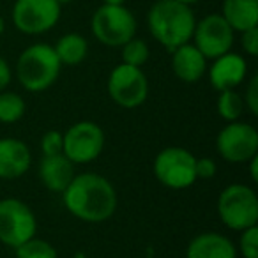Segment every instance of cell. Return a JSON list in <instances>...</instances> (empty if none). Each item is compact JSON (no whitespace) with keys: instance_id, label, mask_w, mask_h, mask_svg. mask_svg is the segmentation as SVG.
<instances>
[{"instance_id":"cell-19","label":"cell","mask_w":258,"mask_h":258,"mask_svg":"<svg viewBox=\"0 0 258 258\" xmlns=\"http://www.w3.org/2000/svg\"><path fill=\"white\" fill-rule=\"evenodd\" d=\"M62 66H78L89 55V41L78 32H68L53 46Z\"/></svg>"},{"instance_id":"cell-3","label":"cell","mask_w":258,"mask_h":258,"mask_svg":"<svg viewBox=\"0 0 258 258\" xmlns=\"http://www.w3.org/2000/svg\"><path fill=\"white\" fill-rule=\"evenodd\" d=\"M60 69L62 64L51 44L34 43L20 53L15 73L23 89L32 94H39L57 82Z\"/></svg>"},{"instance_id":"cell-27","label":"cell","mask_w":258,"mask_h":258,"mask_svg":"<svg viewBox=\"0 0 258 258\" xmlns=\"http://www.w3.org/2000/svg\"><path fill=\"white\" fill-rule=\"evenodd\" d=\"M240 46H242L246 55L256 57L258 55V25L240 32Z\"/></svg>"},{"instance_id":"cell-32","label":"cell","mask_w":258,"mask_h":258,"mask_svg":"<svg viewBox=\"0 0 258 258\" xmlns=\"http://www.w3.org/2000/svg\"><path fill=\"white\" fill-rule=\"evenodd\" d=\"M4 30H6V22H4V18H2V15H0V36L4 34Z\"/></svg>"},{"instance_id":"cell-12","label":"cell","mask_w":258,"mask_h":258,"mask_svg":"<svg viewBox=\"0 0 258 258\" xmlns=\"http://www.w3.org/2000/svg\"><path fill=\"white\" fill-rule=\"evenodd\" d=\"M191 41L207 60H212L219 55L232 51L235 32L221 15L212 13L195 23Z\"/></svg>"},{"instance_id":"cell-22","label":"cell","mask_w":258,"mask_h":258,"mask_svg":"<svg viewBox=\"0 0 258 258\" xmlns=\"http://www.w3.org/2000/svg\"><path fill=\"white\" fill-rule=\"evenodd\" d=\"M120 48H122V64L135 66V68H144L147 64L149 57H151L149 44L137 36L133 39H129L127 43H124Z\"/></svg>"},{"instance_id":"cell-33","label":"cell","mask_w":258,"mask_h":258,"mask_svg":"<svg viewBox=\"0 0 258 258\" xmlns=\"http://www.w3.org/2000/svg\"><path fill=\"white\" fill-rule=\"evenodd\" d=\"M177 2H180V4H186V6H193V4H197L198 0H177Z\"/></svg>"},{"instance_id":"cell-16","label":"cell","mask_w":258,"mask_h":258,"mask_svg":"<svg viewBox=\"0 0 258 258\" xmlns=\"http://www.w3.org/2000/svg\"><path fill=\"white\" fill-rule=\"evenodd\" d=\"M235 244L232 239L218 232H202L189 240L186 258H237Z\"/></svg>"},{"instance_id":"cell-14","label":"cell","mask_w":258,"mask_h":258,"mask_svg":"<svg viewBox=\"0 0 258 258\" xmlns=\"http://www.w3.org/2000/svg\"><path fill=\"white\" fill-rule=\"evenodd\" d=\"M32 165L29 145L18 138H0V179L15 180L23 177Z\"/></svg>"},{"instance_id":"cell-8","label":"cell","mask_w":258,"mask_h":258,"mask_svg":"<svg viewBox=\"0 0 258 258\" xmlns=\"http://www.w3.org/2000/svg\"><path fill=\"white\" fill-rule=\"evenodd\" d=\"M108 96L124 110L140 108L149 97V80L142 68L118 64L108 76Z\"/></svg>"},{"instance_id":"cell-21","label":"cell","mask_w":258,"mask_h":258,"mask_svg":"<svg viewBox=\"0 0 258 258\" xmlns=\"http://www.w3.org/2000/svg\"><path fill=\"white\" fill-rule=\"evenodd\" d=\"M216 108H218L219 117H221L225 122L239 120L240 115L244 113L242 96H240L235 89L221 90V92L218 94V103H216Z\"/></svg>"},{"instance_id":"cell-29","label":"cell","mask_w":258,"mask_h":258,"mask_svg":"<svg viewBox=\"0 0 258 258\" xmlns=\"http://www.w3.org/2000/svg\"><path fill=\"white\" fill-rule=\"evenodd\" d=\"M13 80V69L2 55H0V90H6Z\"/></svg>"},{"instance_id":"cell-4","label":"cell","mask_w":258,"mask_h":258,"mask_svg":"<svg viewBox=\"0 0 258 258\" xmlns=\"http://www.w3.org/2000/svg\"><path fill=\"white\" fill-rule=\"evenodd\" d=\"M218 216L230 230L242 232L258 225V197L247 184H230L218 197Z\"/></svg>"},{"instance_id":"cell-23","label":"cell","mask_w":258,"mask_h":258,"mask_svg":"<svg viewBox=\"0 0 258 258\" xmlns=\"http://www.w3.org/2000/svg\"><path fill=\"white\" fill-rule=\"evenodd\" d=\"M15 254L16 258H58L57 249L48 240L39 237H32L15 247Z\"/></svg>"},{"instance_id":"cell-31","label":"cell","mask_w":258,"mask_h":258,"mask_svg":"<svg viewBox=\"0 0 258 258\" xmlns=\"http://www.w3.org/2000/svg\"><path fill=\"white\" fill-rule=\"evenodd\" d=\"M101 2L106 6H124L127 0H101Z\"/></svg>"},{"instance_id":"cell-2","label":"cell","mask_w":258,"mask_h":258,"mask_svg":"<svg viewBox=\"0 0 258 258\" xmlns=\"http://www.w3.org/2000/svg\"><path fill=\"white\" fill-rule=\"evenodd\" d=\"M195 23L197 18L191 6L180 4L177 0H156L147 13L149 32L170 53L189 43Z\"/></svg>"},{"instance_id":"cell-15","label":"cell","mask_w":258,"mask_h":258,"mask_svg":"<svg viewBox=\"0 0 258 258\" xmlns=\"http://www.w3.org/2000/svg\"><path fill=\"white\" fill-rule=\"evenodd\" d=\"M75 166L64 154L43 156L37 166V177L48 191L62 195L76 175Z\"/></svg>"},{"instance_id":"cell-7","label":"cell","mask_w":258,"mask_h":258,"mask_svg":"<svg viewBox=\"0 0 258 258\" xmlns=\"http://www.w3.org/2000/svg\"><path fill=\"white\" fill-rule=\"evenodd\" d=\"M62 138H64L62 154L73 165H87L96 161L103 154L106 142L103 127L94 120L75 122L62 133Z\"/></svg>"},{"instance_id":"cell-1","label":"cell","mask_w":258,"mask_h":258,"mask_svg":"<svg viewBox=\"0 0 258 258\" xmlns=\"http://www.w3.org/2000/svg\"><path fill=\"white\" fill-rule=\"evenodd\" d=\"M69 214L85 223H104L117 211V191L106 177L96 172L76 173L62 193Z\"/></svg>"},{"instance_id":"cell-26","label":"cell","mask_w":258,"mask_h":258,"mask_svg":"<svg viewBox=\"0 0 258 258\" xmlns=\"http://www.w3.org/2000/svg\"><path fill=\"white\" fill-rule=\"evenodd\" d=\"M244 101V108H247L253 117L258 115V75L251 76V80L247 82L246 87V94L242 97Z\"/></svg>"},{"instance_id":"cell-10","label":"cell","mask_w":258,"mask_h":258,"mask_svg":"<svg viewBox=\"0 0 258 258\" xmlns=\"http://www.w3.org/2000/svg\"><path fill=\"white\" fill-rule=\"evenodd\" d=\"M62 6L57 0H16L13 4V25L25 36H41L60 20Z\"/></svg>"},{"instance_id":"cell-5","label":"cell","mask_w":258,"mask_h":258,"mask_svg":"<svg viewBox=\"0 0 258 258\" xmlns=\"http://www.w3.org/2000/svg\"><path fill=\"white\" fill-rule=\"evenodd\" d=\"M90 29L101 44L108 48H120L137 36L138 22L125 6L101 4L94 11Z\"/></svg>"},{"instance_id":"cell-34","label":"cell","mask_w":258,"mask_h":258,"mask_svg":"<svg viewBox=\"0 0 258 258\" xmlns=\"http://www.w3.org/2000/svg\"><path fill=\"white\" fill-rule=\"evenodd\" d=\"M57 2H58L60 6H64V4H71L73 0H57Z\"/></svg>"},{"instance_id":"cell-25","label":"cell","mask_w":258,"mask_h":258,"mask_svg":"<svg viewBox=\"0 0 258 258\" xmlns=\"http://www.w3.org/2000/svg\"><path fill=\"white\" fill-rule=\"evenodd\" d=\"M41 154L43 156H55L62 154V147H64V138L62 133L57 129H50L41 137Z\"/></svg>"},{"instance_id":"cell-18","label":"cell","mask_w":258,"mask_h":258,"mask_svg":"<svg viewBox=\"0 0 258 258\" xmlns=\"http://www.w3.org/2000/svg\"><path fill=\"white\" fill-rule=\"evenodd\" d=\"M219 15L233 32H244L258 25V0H223Z\"/></svg>"},{"instance_id":"cell-6","label":"cell","mask_w":258,"mask_h":258,"mask_svg":"<svg viewBox=\"0 0 258 258\" xmlns=\"http://www.w3.org/2000/svg\"><path fill=\"white\" fill-rule=\"evenodd\" d=\"M197 158L184 147H165L152 163V173L165 187L186 189L197 182Z\"/></svg>"},{"instance_id":"cell-9","label":"cell","mask_w":258,"mask_h":258,"mask_svg":"<svg viewBox=\"0 0 258 258\" xmlns=\"http://www.w3.org/2000/svg\"><path fill=\"white\" fill-rule=\"evenodd\" d=\"M36 232L37 218L25 202L13 197L0 200V242L15 249Z\"/></svg>"},{"instance_id":"cell-11","label":"cell","mask_w":258,"mask_h":258,"mask_svg":"<svg viewBox=\"0 0 258 258\" xmlns=\"http://www.w3.org/2000/svg\"><path fill=\"white\" fill-rule=\"evenodd\" d=\"M218 154L225 161L240 165L258 156V131L247 122H226L216 137Z\"/></svg>"},{"instance_id":"cell-13","label":"cell","mask_w":258,"mask_h":258,"mask_svg":"<svg viewBox=\"0 0 258 258\" xmlns=\"http://www.w3.org/2000/svg\"><path fill=\"white\" fill-rule=\"evenodd\" d=\"M247 75V62L242 55L223 53L219 57L212 58V64L207 66V78L214 90H232L237 89L240 83H244Z\"/></svg>"},{"instance_id":"cell-30","label":"cell","mask_w":258,"mask_h":258,"mask_svg":"<svg viewBox=\"0 0 258 258\" xmlns=\"http://www.w3.org/2000/svg\"><path fill=\"white\" fill-rule=\"evenodd\" d=\"M249 177L253 182H258V170H256V165H258V156H254L253 159H249Z\"/></svg>"},{"instance_id":"cell-35","label":"cell","mask_w":258,"mask_h":258,"mask_svg":"<svg viewBox=\"0 0 258 258\" xmlns=\"http://www.w3.org/2000/svg\"><path fill=\"white\" fill-rule=\"evenodd\" d=\"M75 258H85V254H83V253H76Z\"/></svg>"},{"instance_id":"cell-17","label":"cell","mask_w":258,"mask_h":258,"mask_svg":"<svg viewBox=\"0 0 258 258\" xmlns=\"http://www.w3.org/2000/svg\"><path fill=\"white\" fill-rule=\"evenodd\" d=\"M172 71L180 82L197 83L207 73V58L189 41L172 51Z\"/></svg>"},{"instance_id":"cell-24","label":"cell","mask_w":258,"mask_h":258,"mask_svg":"<svg viewBox=\"0 0 258 258\" xmlns=\"http://www.w3.org/2000/svg\"><path fill=\"white\" fill-rule=\"evenodd\" d=\"M237 253L242 258H258V226H249L240 232Z\"/></svg>"},{"instance_id":"cell-28","label":"cell","mask_w":258,"mask_h":258,"mask_svg":"<svg viewBox=\"0 0 258 258\" xmlns=\"http://www.w3.org/2000/svg\"><path fill=\"white\" fill-rule=\"evenodd\" d=\"M195 170H197V179L209 180L216 175V172H218V165H216V161L212 158H197Z\"/></svg>"},{"instance_id":"cell-20","label":"cell","mask_w":258,"mask_h":258,"mask_svg":"<svg viewBox=\"0 0 258 258\" xmlns=\"http://www.w3.org/2000/svg\"><path fill=\"white\" fill-rule=\"evenodd\" d=\"M27 110L25 99L13 90H0V124H16L23 118Z\"/></svg>"}]
</instances>
